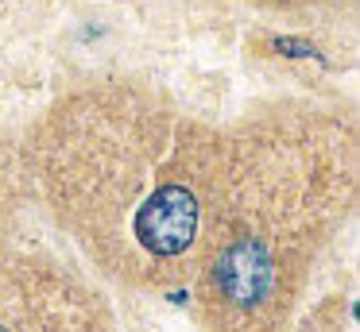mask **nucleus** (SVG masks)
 <instances>
[{
    "instance_id": "f257e3e1",
    "label": "nucleus",
    "mask_w": 360,
    "mask_h": 332,
    "mask_svg": "<svg viewBox=\"0 0 360 332\" xmlns=\"http://www.w3.org/2000/svg\"><path fill=\"white\" fill-rule=\"evenodd\" d=\"M198 232V201L182 185L155 190L136 213V236L151 255H182Z\"/></svg>"
},
{
    "instance_id": "f03ea898",
    "label": "nucleus",
    "mask_w": 360,
    "mask_h": 332,
    "mask_svg": "<svg viewBox=\"0 0 360 332\" xmlns=\"http://www.w3.org/2000/svg\"><path fill=\"white\" fill-rule=\"evenodd\" d=\"M271 278H275L271 255H267L264 244H256V239L233 244L217 259V286L225 290V298L236 301V305H256L259 298H267Z\"/></svg>"
},
{
    "instance_id": "7ed1b4c3",
    "label": "nucleus",
    "mask_w": 360,
    "mask_h": 332,
    "mask_svg": "<svg viewBox=\"0 0 360 332\" xmlns=\"http://www.w3.org/2000/svg\"><path fill=\"white\" fill-rule=\"evenodd\" d=\"M275 46H283L287 54H310V46H306V43H295V39H275Z\"/></svg>"
},
{
    "instance_id": "20e7f679",
    "label": "nucleus",
    "mask_w": 360,
    "mask_h": 332,
    "mask_svg": "<svg viewBox=\"0 0 360 332\" xmlns=\"http://www.w3.org/2000/svg\"><path fill=\"white\" fill-rule=\"evenodd\" d=\"M0 332H8V328H0Z\"/></svg>"
}]
</instances>
